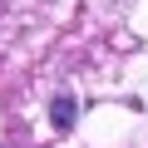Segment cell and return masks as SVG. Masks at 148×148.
Returning a JSON list of instances; mask_svg holds the SVG:
<instances>
[{
  "mask_svg": "<svg viewBox=\"0 0 148 148\" xmlns=\"http://www.w3.org/2000/svg\"><path fill=\"white\" fill-rule=\"evenodd\" d=\"M69 119H74V99H54V123L69 128Z\"/></svg>",
  "mask_w": 148,
  "mask_h": 148,
  "instance_id": "obj_1",
  "label": "cell"
}]
</instances>
